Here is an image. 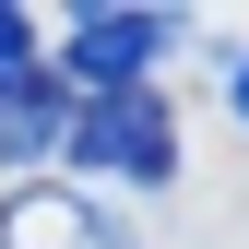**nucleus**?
<instances>
[{"mask_svg": "<svg viewBox=\"0 0 249 249\" xmlns=\"http://www.w3.org/2000/svg\"><path fill=\"white\" fill-rule=\"evenodd\" d=\"M59 154H71L83 178H178V119H166L154 83H131V95H83Z\"/></svg>", "mask_w": 249, "mask_h": 249, "instance_id": "nucleus-1", "label": "nucleus"}, {"mask_svg": "<svg viewBox=\"0 0 249 249\" xmlns=\"http://www.w3.org/2000/svg\"><path fill=\"white\" fill-rule=\"evenodd\" d=\"M166 48H178V12H83L71 36H59V83H83V95H131Z\"/></svg>", "mask_w": 249, "mask_h": 249, "instance_id": "nucleus-2", "label": "nucleus"}, {"mask_svg": "<svg viewBox=\"0 0 249 249\" xmlns=\"http://www.w3.org/2000/svg\"><path fill=\"white\" fill-rule=\"evenodd\" d=\"M0 249H131V237L95 202H71L59 178H24V190H0Z\"/></svg>", "mask_w": 249, "mask_h": 249, "instance_id": "nucleus-3", "label": "nucleus"}, {"mask_svg": "<svg viewBox=\"0 0 249 249\" xmlns=\"http://www.w3.org/2000/svg\"><path fill=\"white\" fill-rule=\"evenodd\" d=\"M71 142V119H59V71H24L0 83V166H36V154Z\"/></svg>", "mask_w": 249, "mask_h": 249, "instance_id": "nucleus-4", "label": "nucleus"}, {"mask_svg": "<svg viewBox=\"0 0 249 249\" xmlns=\"http://www.w3.org/2000/svg\"><path fill=\"white\" fill-rule=\"evenodd\" d=\"M24 71H36V24L0 0V83H24Z\"/></svg>", "mask_w": 249, "mask_h": 249, "instance_id": "nucleus-5", "label": "nucleus"}, {"mask_svg": "<svg viewBox=\"0 0 249 249\" xmlns=\"http://www.w3.org/2000/svg\"><path fill=\"white\" fill-rule=\"evenodd\" d=\"M226 107H237V131H249V59H237V71H226Z\"/></svg>", "mask_w": 249, "mask_h": 249, "instance_id": "nucleus-6", "label": "nucleus"}]
</instances>
